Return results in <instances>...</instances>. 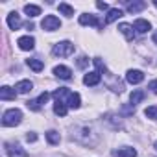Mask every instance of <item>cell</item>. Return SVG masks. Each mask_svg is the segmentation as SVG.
Listing matches in <instances>:
<instances>
[{
  "mask_svg": "<svg viewBox=\"0 0 157 157\" xmlns=\"http://www.w3.org/2000/svg\"><path fill=\"white\" fill-rule=\"evenodd\" d=\"M22 120V111L21 109H8L2 117V124L6 128H13V126H19Z\"/></svg>",
  "mask_w": 157,
  "mask_h": 157,
  "instance_id": "6da1fadb",
  "label": "cell"
},
{
  "mask_svg": "<svg viewBox=\"0 0 157 157\" xmlns=\"http://www.w3.org/2000/svg\"><path fill=\"white\" fill-rule=\"evenodd\" d=\"M52 54H54L56 57H67V56L74 54V44H72L70 41H61V43L54 44Z\"/></svg>",
  "mask_w": 157,
  "mask_h": 157,
  "instance_id": "7a4b0ae2",
  "label": "cell"
},
{
  "mask_svg": "<svg viewBox=\"0 0 157 157\" xmlns=\"http://www.w3.org/2000/svg\"><path fill=\"white\" fill-rule=\"evenodd\" d=\"M41 26H43V30H46V32H54V30H59V28H61V21H59L56 15H46V17L43 19V22H41Z\"/></svg>",
  "mask_w": 157,
  "mask_h": 157,
  "instance_id": "3957f363",
  "label": "cell"
},
{
  "mask_svg": "<svg viewBox=\"0 0 157 157\" xmlns=\"http://www.w3.org/2000/svg\"><path fill=\"white\" fill-rule=\"evenodd\" d=\"M6 151L10 157H28V151L19 144H6Z\"/></svg>",
  "mask_w": 157,
  "mask_h": 157,
  "instance_id": "277c9868",
  "label": "cell"
},
{
  "mask_svg": "<svg viewBox=\"0 0 157 157\" xmlns=\"http://www.w3.org/2000/svg\"><path fill=\"white\" fill-rule=\"evenodd\" d=\"M126 80H128V83H131V85H137V83H140L142 80H144V74H142V70H128V74H126Z\"/></svg>",
  "mask_w": 157,
  "mask_h": 157,
  "instance_id": "5b68a950",
  "label": "cell"
},
{
  "mask_svg": "<svg viewBox=\"0 0 157 157\" xmlns=\"http://www.w3.org/2000/svg\"><path fill=\"white\" fill-rule=\"evenodd\" d=\"M17 44H19L21 50H33L35 48V39L32 35H24V37H19Z\"/></svg>",
  "mask_w": 157,
  "mask_h": 157,
  "instance_id": "8992f818",
  "label": "cell"
},
{
  "mask_svg": "<svg viewBox=\"0 0 157 157\" xmlns=\"http://www.w3.org/2000/svg\"><path fill=\"white\" fill-rule=\"evenodd\" d=\"M80 24H82V26H96V28H100V26H102V24L98 22V19H96L94 15H91V13L80 15Z\"/></svg>",
  "mask_w": 157,
  "mask_h": 157,
  "instance_id": "52a82bcc",
  "label": "cell"
},
{
  "mask_svg": "<svg viewBox=\"0 0 157 157\" xmlns=\"http://www.w3.org/2000/svg\"><path fill=\"white\" fill-rule=\"evenodd\" d=\"M54 74L57 78H61V80H70V78H72V70L68 67H65V65H57L54 68Z\"/></svg>",
  "mask_w": 157,
  "mask_h": 157,
  "instance_id": "ba28073f",
  "label": "cell"
},
{
  "mask_svg": "<svg viewBox=\"0 0 157 157\" xmlns=\"http://www.w3.org/2000/svg\"><path fill=\"white\" fill-rule=\"evenodd\" d=\"M100 80H102L100 72H89V74H85V78H83V83L89 85V87H93V85H98Z\"/></svg>",
  "mask_w": 157,
  "mask_h": 157,
  "instance_id": "9c48e42d",
  "label": "cell"
},
{
  "mask_svg": "<svg viewBox=\"0 0 157 157\" xmlns=\"http://www.w3.org/2000/svg\"><path fill=\"white\" fill-rule=\"evenodd\" d=\"M21 17H19V13L17 11H11L10 15H8V26L11 28V30H19L21 28Z\"/></svg>",
  "mask_w": 157,
  "mask_h": 157,
  "instance_id": "30bf717a",
  "label": "cell"
},
{
  "mask_svg": "<svg viewBox=\"0 0 157 157\" xmlns=\"http://www.w3.org/2000/svg\"><path fill=\"white\" fill-rule=\"evenodd\" d=\"M33 89V83L30 82V80H22V82H19L17 85H15V91L19 93V94H26V93H30Z\"/></svg>",
  "mask_w": 157,
  "mask_h": 157,
  "instance_id": "8fae6325",
  "label": "cell"
},
{
  "mask_svg": "<svg viewBox=\"0 0 157 157\" xmlns=\"http://www.w3.org/2000/svg\"><path fill=\"white\" fill-rule=\"evenodd\" d=\"M118 32H120V33H124V37H126L128 41H133V37H135L133 26H129V24H126V22L118 24Z\"/></svg>",
  "mask_w": 157,
  "mask_h": 157,
  "instance_id": "7c38bea8",
  "label": "cell"
},
{
  "mask_svg": "<svg viewBox=\"0 0 157 157\" xmlns=\"http://www.w3.org/2000/svg\"><path fill=\"white\" fill-rule=\"evenodd\" d=\"M15 96H17V91H13L8 85H4L0 89V100H15Z\"/></svg>",
  "mask_w": 157,
  "mask_h": 157,
  "instance_id": "4fadbf2b",
  "label": "cell"
},
{
  "mask_svg": "<svg viewBox=\"0 0 157 157\" xmlns=\"http://www.w3.org/2000/svg\"><path fill=\"white\" fill-rule=\"evenodd\" d=\"M122 15H124V13H122V10H118V8H113V10H109V11H107V17H105V24L118 21Z\"/></svg>",
  "mask_w": 157,
  "mask_h": 157,
  "instance_id": "5bb4252c",
  "label": "cell"
},
{
  "mask_svg": "<svg viewBox=\"0 0 157 157\" xmlns=\"http://www.w3.org/2000/svg\"><path fill=\"white\" fill-rule=\"evenodd\" d=\"M133 28H135L139 33H146V32L151 28V24H150L148 21H144V19H137V21H135V24H133Z\"/></svg>",
  "mask_w": 157,
  "mask_h": 157,
  "instance_id": "9a60e30c",
  "label": "cell"
},
{
  "mask_svg": "<svg viewBox=\"0 0 157 157\" xmlns=\"http://www.w3.org/2000/svg\"><path fill=\"white\" fill-rule=\"evenodd\" d=\"M26 65L33 70V72H41L43 68H44V63L41 61V59H35V57H32V59H28L26 61Z\"/></svg>",
  "mask_w": 157,
  "mask_h": 157,
  "instance_id": "2e32d148",
  "label": "cell"
},
{
  "mask_svg": "<svg viewBox=\"0 0 157 157\" xmlns=\"http://www.w3.org/2000/svg\"><path fill=\"white\" fill-rule=\"evenodd\" d=\"M146 8V2H142V0H137V2H129L128 4V11L129 13H139Z\"/></svg>",
  "mask_w": 157,
  "mask_h": 157,
  "instance_id": "e0dca14e",
  "label": "cell"
},
{
  "mask_svg": "<svg viewBox=\"0 0 157 157\" xmlns=\"http://www.w3.org/2000/svg\"><path fill=\"white\" fill-rule=\"evenodd\" d=\"M24 13L28 17H37V15H41V8L35 6V4H26L24 6Z\"/></svg>",
  "mask_w": 157,
  "mask_h": 157,
  "instance_id": "ac0fdd59",
  "label": "cell"
},
{
  "mask_svg": "<svg viewBox=\"0 0 157 157\" xmlns=\"http://www.w3.org/2000/svg\"><path fill=\"white\" fill-rule=\"evenodd\" d=\"M115 157H137V150L135 148H122V150L115 151Z\"/></svg>",
  "mask_w": 157,
  "mask_h": 157,
  "instance_id": "d6986e66",
  "label": "cell"
},
{
  "mask_svg": "<svg viewBox=\"0 0 157 157\" xmlns=\"http://www.w3.org/2000/svg\"><path fill=\"white\" fill-rule=\"evenodd\" d=\"M144 91H140V89H137V91H133L131 93V96H129V100H131V105H135V104H140L142 100H144Z\"/></svg>",
  "mask_w": 157,
  "mask_h": 157,
  "instance_id": "ffe728a7",
  "label": "cell"
},
{
  "mask_svg": "<svg viewBox=\"0 0 157 157\" xmlns=\"http://www.w3.org/2000/svg\"><path fill=\"white\" fill-rule=\"evenodd\" d=\"M46 140H48L50 144H59L61 137H59V133H57L56 129H50V131H46Z\"/></svg>",
  "mask_w": 157,
  "mask_h": 157,
  "instance_id": "44dd1931",
  "label": "cell"
},
{
  "mask_svg": "<svg viewBox=\"0 0 157 157\" xmlns=\"http://www.w3.org/2000/svg\"><path fill=\"white\" fill-rule=\"evenodd\" d=\"M54 113H56L57 117H65V115H67V105H65L63 102H56V104H54Z\"/></svg>",
  "mask_w": 157,
  "mask_h": 157,
  "instance_id": "7402d4cb",
  "label": "cell"
},
{
  "mask_svg": "<svg viewBox=\"0 0 157 157\" xmlns=\"http://www.w3.org/2000/svg\"><path fill=\"white\" fill-rule=\"evenodd\" d=\"M57 8H59V11H61L65 17H72V15H74V8H70V6H68V4H65V2H63V4H59Z\"/></svg>",
  "mask_w": 157,
  "mask_h": 157,
  "instance_id": "603a6c76",
  "label": "cell"
},
{
  "mask_svg": "<svg viewBox=\"0 0 157 157\" xmlns=\"http://www.w3.org/2000/svg\"><path fill=\"white\" fill-rule=\"evenodd\" d=\"M144 115H146L148 118H153V120H157V105H151V107H148V109L144 111Z\"/></svg>",
  "mask_w": 157,
  "mask_h": 157,
  "instance_id": "cb8c5ba5",
  "label": "cell"
},
{
  "mask_svg": "<svg viewBox=\"0 0 157 157\" xmlns=\"http://www.w3.org/2000/svg\"><path fill=\"white\" fill-rule=\"evenodd\" d=\"M26 105H28L32 111H39V109H41V104H39V100H30V102H26Z\"/></svg>",
  "mask_w": 157,
  "mask_h": 157,
  "instance_id": "d4e9b609",
  "label": "cell"
},
{
  "mask_svg": "<svg viewBox=\"0 0 157 157\" xmlns=\"http://www.w3.org/2000/svg\"><path fill=\"white\" fill-rule=\"evenodd\" d=\"M37 100H39V104H41V105H44V104L50 100V93H41V96H39Z\"/></svg>",
  "mask_w": 157,
  "mask_h": 157,
  "instance_id": "484cf974",
  "label": "cell"
},
{
  "mask_svg": "<svg viewBox=\"0 0 157 157\" xmlns=\"http://www.w3.org/2000/svg\"><path fill=\"white\" fill-rule=\"evenodd\" d=\"M87 63H89V59H87L85 56H82L80 59H78V67H80V68H83V67H87Z\"/></svg>",
  "mask_w": 157,
  "mask_h": 157,
  "instance_id": "4316f807",
  "label": "cell"
},
{
  "mask_svg": "<svg viewBox=\"0 0 157 157\" xmlns=\"http://www.w3.org/2000/svg\"><path fill=\"white\" fill-rule=\"evenodd\" d=\"M122 113H124V115H133V113H135V107H133V105H131V107H129V105H124V107H122Z\"/></svg>",
  "mask_w": 157,
  "mask_h": 157,
  "instance_id": "83f0119b",
  "label": "cell"
},
{
  "mask_svg": "<svg viewBox=\"0 0 157 157\" xmlns=\"http://www.w3.org/2000/svg\"><path fill=\"white\" fill-rule=\"evenodd\" d=\"M148 89H151V93L157 94V80H151V82L148 83Z\"/></svg>",
  "mask_w": 157,
  "mask_h": 157,
  "instance_id": "f1b7e54d",
  "label": "cell"
},
{
  "mask_svg": "<svg viewBox=\"0 0 157 157\" xmlns=\"http://www.w3.org/2000/svg\"><path fill=\"white\" fill-rule=\"evenodd\" d=\"M26 140H28V142H35V140H37V135H35V133H28V135H26Z\"/></svg>",
  "mask_w": 157,
  "mask_h": 157,
  "instance_id": "f546056e",
  "label": "cell"
},
{
  "mask_svg": "<svg viewBox=\"0 0 157 157\" xmlns=\"http://www.w3.org/2000/svg\"><path fill=\"white\" fill-rule=\"evenodd\" d=\"M96 8H98V10H104V11H105V10H107L109 6H107L105 2H96Z\"/></svg>",
  "mask_w": 157,
  "mask_h": 157,
  "instance_id": "4dcf8cb0",
  "label": "cell"
},
{
  "mask_svg": "<svg viewBox=\"0 0 157 157\" xmlns=\"http://www.w3.org/2000/svg\"><path fill=\"white\" fill-rule=\"evenodd\" d=\"M151 39H153V43L157 44V32H153V35H151Z\"/></svg>",
  "mask_w": 157,
  "mask_h": 157,
  "instance_id": "1f68e13d",
  "label": "cell"
},
{
  "mask_svg": "<svg viewBox=\"0 0 157 157\" xmlns=\"http://www.w3.org/2000/svg\"><path fill=\"white\" fill-rule=\"evenodd\" d=\"M153 4H155V8H157V0H155V2H153Z\"/></svg>",
  "mask_w": 157,
  "mask_h": 157,
  "instance_id": "d6a6232c",
  "label": "cell"
},
{
  "mask_svg": "<svg viewBox=\"0 0 157 157\" xmlns=\"http://www.w3.org/2000/svg\"><path fill=\"white\" fill-rule=\"evenodd\" d=\"M155 150H157V142H155Z\"/></svg>",
  "mask_w": 157,
  "mask_h": 157,
  "instance_id": "836d02e7",
  "label": "cell"
}]
</instances>
